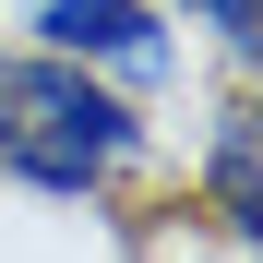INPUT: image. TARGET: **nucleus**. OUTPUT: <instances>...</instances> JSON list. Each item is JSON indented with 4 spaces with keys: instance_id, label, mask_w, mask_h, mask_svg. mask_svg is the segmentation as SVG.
<instances>
[{
    "instance_id": "f257e3e1",
    "label": "nucleus",
    "mask_w": 263,
    "mask_h": 263,
    "mask_svg": "<svg viewBox=\"0 0 263 263\" xmlns=\"http://www.w3.org/2000/svg\"><path fill=\"white\" fill-rule=\"evenodd\" d=\"M144 156V108L132 96H108L84 60H0V167L12 180H36V192H108L120 167Z\"/></svg>"
},
{
    "instance_id": "f03ea898",
    "label": "nucleus",
    "mask_w": 263,
    "mask_h": 263,
    "mask_svg": "<svg viewBox=\"0 0 263 263\" xmlns=\"http://www.w3.org/2000/svg\"><path fill=\"white\" fill-rule=\"evenodd\" d=\"M24 24H36V48L48 60H84V72H132V84H156L167 72V24L144 12V0H24Z\"/></svg>"
},
{
    "instance_id": "7ed1b4c3",
    "label": "nucleus",
    "mask_w": 263,
    "mask_h": 263,
    "mask_svg": "<svg viewBox=\"0 0 263 263\" xmlns=\"http://www.w3.org/2000/svg\"><path fill=\"white\" fill-rule=\"evenodd\" d=\"M215 215H228V239H263V192H251V108L215 120Z\"/></svg>"
},
{
    "instance_id": "20e7f679",
    "label": "nucleus",
    "mask_w": 263,
    "mask_h": 263,
    "mask_svg": "<svg viewBox=\"0 0 263 263\" xmlns=\"http://www.w3.org/2000/svg\"><path fill=\"white\" fill-rule=\"evenodd\" d=\"M192 12H203L215 36H228V48H239V60L263 48V0H192Z\"/></svg>"
}]
</instances>
